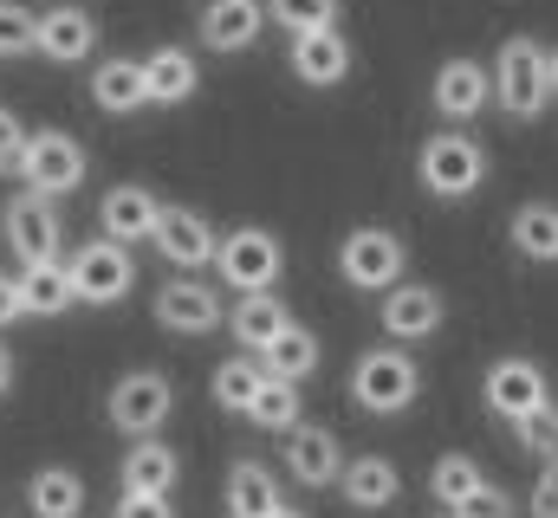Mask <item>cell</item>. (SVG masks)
<instances>
[{
	"mask_svg": "<svg viewBox=\"0 0 558 518\" xmlns=\"http://www.w3.org/2000/svg\"><path fill=\"white\" fill-rule=\"evenodd\" d=\"M416 182L435 201H468L487 182V149L468 130H435L416 149Z\"/></svg>",
	"mask_w": 558,
	"mask_h": 518,
	"instance_id": "cell-1",
	"label": "cell"
},
{
	"mask_svg": "<svg viewBox=\"0 0 558 518\" xmlns=\"http://www.w3.org/2000/svg\"><path fill=\"white\" fill-rule=\"evenodd\" d=\"M416 395H422V363L397 344H377L351 363V402L364 415H403Z\"/></svg>",
	"mask_w": 558,
	"mask_h": 518,
	"instance_id": "cell-2",
	"label": "cell"
},
{
	"mask_svg": "<svg viewBox=\"0 0 558 518\" xmlns=\"http://www.w3.org/2000/svg\"><path fill=\"white\" fill-rule=\"evenodd\" d=\"M546 98H553V85H546V52H539V39L513 33V39L494 52V104H500L513 124H526V118L546 111Z\"/></svg>",
	"mask_w": 558,
	"mask_h": 518,
	"instance_id": "cell-3",
	"label": "cell"
},
{
	"mask_svg": "<svg viewBox=\"0 0 558 518\" xmlns=\"http://www.w3.org/2000/svg\"><path fill=\"white\" fill-rule=\"evenodd\" d=\"M105 415H111V428H118V434H131V441H156V434H162V421L175 415V388H169L162 370H131V377H118V383H111Z\"/></svg>",
	"mask_w": 558,
	"mask_h": 518,
	"instance_id": "cell-4",
	"label": "cell"
},
{
	"mask_svg": "<svg viewBox=\"0 0 558 518\" xmlns=\"http://www.w3.org/2000/svg\"><path fill=\"white\" fill-rule=\"evenodd\" d=\"M221 285L234 292V298H254V292H274L279 272H286V254H279V240L267 227H234V234H221Z\"/></svg>",
	"mask_w": 558,
	"mask_h": 518,
	"instance_id": "cell-5",
	"label": "cell"
},
{
	"mask_svg": "<svg viewBox=\"0 0 558 518\" xmlns=\"http://www.w3.org/2000/svg\"><path fill=\"white\" fill-rule=\"evenodd\" d=\"M85 169H92V156H85V143H78V136H65V130H33V136H26L20 182H26L33 195L59 201V195H72V188L85 182Z\"/></svg>",
	"mask_w": 558,
	"mask_h": 518,
	"instance_id": "cell-6",
	"label": "cell"
},
{
	"mask_svg": "<svg viewBox=\"0 0 558 518\" xmlns=\"http://www.w3.org/2000/svg\"><path fill=\"white\" fill-rule=\"evenodd\" d=\"M403 266H410V254H403V240L390 227H351L344 247H338V272L357 292H397Z\"/></svg>",
	"mask_w": 558,
	"mask_h": 518,
	"instance_id": "cell-7",
	"label": "cell"
},
{
	"mask_svg": "<svg viewBox=\"0 0 558 518\" xmlns=\"http://www.w3.org/2000/svg\"><path fill=\"white\" fill-rule=\"evenodd\" d=\"M65 272H72L78 305H124L131 285H137V259L118 240H85L78 254L65 259Z\"/></svg>",
	"mask_w": 558,
	"mask_h": 518,
	"instance_id": "cell-8",
	"label": "cell"
},
{
	"mask_svg": "<svg viewBox=\"0 0 558 518\" xmlns=\"http://www.w3.org/2000/svg\"><path fill=\"white\" fill-rule=\"evenodd\" d=\"M156 324L175 331V337H208L228 324V305L215 285H202L195 272H175L169 285H156Z\"/></svg>",
	"mask_w": 558,
	"mask_h": 518,
	"instance_id": "cell-9",
	"label": "cell"
},
{
	"mask_svg": "<svg viewBox=\"0 0 558 518\" xmlns=\"http://www.w3.org/2000/svg\"><path fill=\"white\" fill-rule=\"evenodd\" d=\"M0 234H7V254L26 259V266H52L59 259V240H65V227H59V208L46 201V195H13L7 201V214H0Z\"/></svg>",
	"mask_w": 558,
	"mask_h": 518,
	"instance_id": "cell-10",
	"label": "cell"
},
{
	"mask_svg": "<svg viewBox=\"0 0 558 518\" xmlns=\"http://www.w3.org/2000/svg\"><path fill=\"white\" fill-rule=\"evenodd\" d=\"M162 201H156V188H143V182H118L105 201H98V227H105V240H118V247H137V240H156V227H162Z\"/></svg>",
	"mask_w": 558,
	"mask_h": 518,
	"instance_id": "cell-11",
	"label": "cell"
},
{
	"mask_svg": "<svg viewBox=\"0 0 558 518\" xmlns=\"http://www.w3.org/2000/svg\"><path fill=\"white\" fill-rule=\"evenodd\" d=\"M481 395H487V408H494V415H507V421H520V415H533L539 402H553L546 370H539L533 357H500V363L487 370Z\"/></svg>",
	"mask_w": 558,
	"mask_h": 518,
	"instance_id": "cell-12",
	"label": "cell"
},
{
	"mask_svg": "<svg viewBox=\"0 0 558 518\" xmlns=\"http://www.w3.org/2000/svg\"><path fill=\"white\" fill-rule=\"evenodd\" d=\"M384 331H390V344H422V337H435L441 331V318H448V305H441V292L435 285H397V292H384Z\"/></svg>",
	"mask_w": 558,
	"mask_h": 518,
	"instance_id": "cell-13",
	"label": "cell"
},
{
	"mask_svg": "<svg viewBox=\"0 0 558 518\" xmlns=\"http://www.w3.org/2000/svg\"><path fill=\"white\" fill-rule=\"evenodd\" d=\"M487 98H494V72H487L481 59H448V65L435 72V111H441L448 124L481 118Z\"/></svg>",
	"mask_w": 558,
	"mask_h": 518,
	"instance_id": "cell-14",
	"label": "cell"
},
{
	"mask_svg": "<svg viewBox=\"0 0 558 518\" xmlns=\"http://www.w3.org/2000/svg\"><path fill=\"white\" fill-rule=\"evenodd\" d=\"M344 467H351V460L338 454V434H331V428H305V421H299V428L286 434V473H292L299 486H338Z\"/></svg>",
	"mask_w": 558,
	"mask_h": 518,
	"instance_id": "cell-15",
	"label": "cell"
},
{
	"mask_svg": "<svg viewBox=\"0 0 558 518\" xmlns=\"http://www.w3.org/2000/svg\"><path fill=\"white\" fill-rule=\"evenodd\" d=\"M156 254L169 259L175 272H202L208 259L221 254V234H215L195 208H169L162 227H156Z\"/></svg>",
	"mask_w": 558,
	"mask_h": 518,
	"instance_id": "cell-16",
	"label": "cell"
},
{
	"mask_svg": "<svg viewBox=\"0 0 558 518\" xmlns=\"http://www.w3.org/2000/svg\"><path fill=\"white\" fill-rule=\"evenodd\" d=\"M267 33V0H208L202 7V46L208 52H247Z\"/></svg>",
	"mask_w": 558,
	"mask_h": 518,
	"instance_id": "cell-17",
	"label": "cell"
},
{
	"mask_svg": "<svg viewBox=\"0 0 558 518\" xmlns=\"http://www.w3.org/2000/svg\"><path fill=\"white\" fill-rule=\"evenodd\" d=\"M338 493H344L351 513H390V506L403 499V473H397V460H384V454H357V460L344 467Z\"/></svg>",
	"mask_w": 558,
	"mask_h": 518,
	"instance_id": "cell-18",
	"label": "cell"
},
{
	"mask_svg": "<svg viewBox=\"0 0 558 518\" xmlns=\"http://www.w3.org/2000/svg\"><path fill=\"white\" fill-rule=\"evenodd\" d=\"M124 493H143V499H169L175 493V480H182V454L156 434V441H131V454H124Z\"/></svg>",
	"mask_w": 558,
	"mask_h": 518,
	"instance_id": "cell-19",
	"label": "cell"
},
{
	"mask_svg": "<svg viewBox=\"0 0 558 518\" xmlns=\"http://www.w3.org/2000/svg\"><path fill=\"white\" fill-rule=\"evenodd\" d=\"M92 46H98V20L85 13V7H52V13H39V59H59V65H78V59H92Z\"/></svg>",
	"mask_w": 558,
	"mask_h": 518,
	"instance_id": "cell-20",
	"label": "cell"
},
{
	"mask_svg": "<svg viewBox=\"0 0 558 518\" xmlns=\"http://www.w3.org/2000/svg\"><path fill=\"white\" fill-rule=\"evenodd\" d=\"M228 324H234V344H247L254 357H267L279 337L292 331V311H286V298H279V292H254V298H234Z\"/></svg>",
	"mask_w": 558,
	"mask_h": 518,
	"instance_id": "cell-21",
	"label": "cell"
},
{
	"mask_svg": "<svg viewBox=\"0 0 558 518\" xmlns=\"http://www.w3.org/2000/svg\"><path fill=\"white\" fill-rule=\"evenodd\" d=\"M92 104L111 111V118H131L149 104V85H143V59H105L92 72Z\"/></svg>",
	"mask_w": 558,
	"mask_h": 518,
	"instance_id": "cell-22",
	"label": "cell"
},
{
	"mask_svg": "<svg viewBox=\"0 0 558 518\" xmlns=\"http://www.w3.org/2000/svg\"><path fill=\"white\" fill-rule=\"evenodd\" d=\"M292 72H299L305 85H338V78L351 72V46H344V33L325 26V33L292 39Z\"/></svg>",
	"mask_w": 558,
	"mask_h": 518,
	"instance_id": "cell-23",
	"label": "cell"
},
{
	"mask_svg": "<svg viewBox=\"0 0 558 518\" xmlns=\"http://www.w3.org/2000/svg\"><path fill=\"white\" fill-rule=\"evenodd\" d=\"M507 240H513V254L533 259V266H558V201H526V208H513Z\"/></svg>",
	"mask_w": 558,
	"mask_h": 518,
	"instance_id": "cell-24",
	"label": "cell"
},
{
	"mask_svg": "<svg viewBox=\"0 0 558 518\" xmlns=\"http://www.w3.org/2000/svg\"><path fill=\"white\" fill-rule=\"evenodd\" d=\"M143 85H149V104H182V98H195L202 72L182 46H162V52L143 59Z\"/></svg>",
	"mask_w": 558,
	"mask_h": 518,
	"instance_id": "cell-25",
	"label": "cell"
},
{
	"mask_svg": "<svg viewBox=\"0 0 558 518\" xmlns=\"http://www.w3.org/2000/svg\"><path fill=\"white\" fill-rule=\"evenodd\" d=\"M279 513V480L260 460L228 467V518H274Z\"/></svg>",
	"mask_w": 558,
	"mask_h": 518,
	"instance_id": "cell-26",
	"label": "cell"
},
{
	"mask_svg": "<svg viewBox=\"0 0 558 518\" xmlns=\"http://www.w3.org/2000/svg\"><path fill=\"white\" fill-rule=\"evenodd\" d=\"M26 506H33V518H78L85 513V480L72 467H39L26 480Z\"/></svg>",
	"mask_w": 558,
	"mask_h": 518,
	"instance_id": "cell-27",
	"label": "cell"
},
{
	"mask_svg": "<svg viewBox=\"0 0 558 518\" xmlns=\"http://www.w3.org/2000/svg\"><path fill=\"white\" fill-rule=\"evenodd\" d=\"M20 298H26V318H59V311H72V272H65V259H52V266H26L20 272Z\"/></svg>",
	"mask_w": 558,
	"mask_h": 518,
	"instance_id": "cell-28",
	"label": "cell"
},
{
	"mask_svg": "<svg viewBox=\"0 0 558 518\" xmlns=\"http://www.w3.org/2000/svg\"><path fill=\"white\" fill-rule=\"evenodd\" d=\"M260 388H267V363H260V357H228V363H215V383H208V395H215L228 415H247Z\"/></svg>",
	"mask_w": 558,
	"mask_h": 518,
	"instance_id": "cell-29",
	"label": "cell"
},
{
	"mask_svg": "<svg viewBox=\"0 0 558 518\" xmlns=\"http://www.w3.org/2000/svg\"><path fill=\"white\" fill-rule=\"evenodd\" d=\"M487 486V473H481V460H468V454H441L435 467H428V493L454 513V506H468L474 493Z\"/></svg>",
	"mask_w": 558,
	"mask_h": 518,
	"instance_id": "cell-30",
	"label": "cell"
},
{
	"mask_svg": "<svg viewBox=\"0 0 558 518\" xmlns=\"http://www.w3.org/2000/svg\"><path fill=\"white\" fill-rule=\"evenodd\" d=\"M260 363H267V377H279V383H305V377L318 370V337H312L305 324H292Z\"/></svg>",
	"mask_w": 558,
	"mask_h": 518,
	"instance_id": "cell-31",
	"label": "cell"
},
{
	"mask_svg": "<svg viewBox=\"0 0 558 518\" xmlns=\"http://www.w3.org/2000/svg\"><path fill=\"white\" fill-rule=\"evenodd\" d=\"M338 13H344L338 0H267V20H274L279 33H292V39L338 26Z\"/></svg>",
	"mask_w": 558,
	"mask_h": 518,
	"instance_id": "cell-32",
	"label": "cell"
},
{
	"mask_svg": "<svg viewBox=\"0 0 558 518\" xmlns=\"http://www.w3.org/2000/svg\"><path fill=\"white\" fill-rule=\"evenodd\" d=\"M247 421H254V428H274V434H292V428H299V383L267 377V388H260L254 408H247Z\"/></svg>",
	"mask_w": 558,
	"mask_h": 518,
	"instance_id": "cell-33",
	"label": "cell"
},
{
	"mask_svg": "<svg viewBox=\"0 0 558 518\" xmlns=\"http://www.w3.org/2000/svg\"><path fill=\"white\" fill-rule=\"evenodd\" d=\"M513 441H520L533 460H558V408L553 402H539L533 415H520V421H513Z\"/></svg>",
	"mask_w": 558,
	"mask_h": 518,
	"instance_id": "cell-34",
	"label": "cell"
},
{
	"mask_svg": "<svg viewBox=\"0 0 558 518\" xmlns=\"http://www.w3.org/2000/svg\"><path fill=\"white\" fill-rule=\"evenodd\" d=\"M39 46V13H26L20 0H0V59H20Z\"/></svg>",
	"mask_w": 558,
	"mask_h": 518,
	"instance_id": "cell-35",
	"label": "cell"
},
{
	"mask_svg": "<svg viewBox=\"0 0 558 518\" xmlns=\"http://www.w3.org/2000/svg\"><path fill=\"white\" fill-rule=\"evenodd\" d=\"M20 162H26V130H20V118L0 104V175L20 182Z\"/></svg>",
	"mask_w": 558,
	"mask_h": 518,
	"instance_id": "cell-36",
	"label": "cell"
},
{
	"mask_svg": "<svg viewBox=\"0 0 558 518\" xmlns=\"http://www.w3.org/2000/svg\"><path fill=\"white\" fill-rule=\"evenodd\" d=\"M454 518H513V499H507L500 486H481L468 506H454Z\"/></svg>",
	"mask_w": 558,
	"mask_h": 518,
	"instance_id": "cell-37",
	"label": "cell"
},
{
	"mask_svg": "<svg viewBox=\"0 0 558 518\" xmlns=\"http://www.w3.org/2000/svg\"><path fill=\"white\" fill-rule=\"evenodd\" d=\"M111 518H175L169 499H143V493H118V513Z\"/></svg>",
	"mask_w": 558,
	"mask_h": 518,
	"instance_id": "cell-38",
	"label": "cell"
},
{
	"mask_svg": "<svg viewBox=\"0 0 558 518\" xmlns=\"http://www.w3.org/2000/svg\"><path fill=\"white\" fill-rule=\"evenodd\" d=\"M533 518H558V460H546V473L533 486Z\"/></svg>",
	"mask_w": 558,
	"mask_h": 518,
	"instance_id": "cell-39",
	"label": "cell"
},
{
	"mask_svg": "<svg viewBox=\"0 0 558 518\" xmlns=\"http://www.w3.org/2000/svg\"><path fill=\"white\" fill-rule=\"evenodd\" d=\"M20 318H26V298H20V279H13V272H0V331H7V324H20Z\"/></svg>",
	"mask_w": 558,
	"mask_h": 518,
	"instance_id": "cell-40",
	"label": "cell"
},
{
	"mask_svg": "<svg viewBox=\"0 0 558 518\" xmlns=\"http://www.w3.org/2000/svg\"><path fill=\"white\" fill-rule=\"evenodd\" d=\"M7 388H13V350L0 344V395H7Z\"/></svg>",
	"mask_w": 558,
	"mask_h": 518,
	"instance_id": "cell-41",
	"label": "cell"
},
{
	"mask_svg": "<svg viewBox=\"0 0 558 518\" xmlns=\"http://www.w3.org/2000/svg\"><path fill=\"white\" fill-rule=\"evenodd\" d=\"M546 85H553V98H558V46L546 52Z\"/></svg>",
	"mask_w": 558,
	"mask_h": 518,
	"instance_id": "cell-42",
	"label": "cell"
},
{
	"mask_svg": "<svg viewBox=\"0 0 558 518\" xmlns=\"http://www.w3.org/2000/svg\"><path fill=\"white\" fill-rule=\"evenodd\" d=\"M274 518H312V513H299V506H279V513Z\"/></svg>",
	"mask_w": 558,
	"mask_h": 518,
	"instance_id": "cell-43",
	"label": "cell"
}]
</instances>
